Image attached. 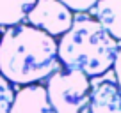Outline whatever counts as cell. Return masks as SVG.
Listing matches in <instances>:
<instances>
[{
  "label": "cell",
  "mask_w": 121,
  "mask_h": 113,
  "mask_svg": "<svg viewBox=\"0 0 121 113\" xmlns=\"http://www.w3.org/2000/svg\"><path fill=\"white\" fill-rule=\"evenodd\" d=\"M114 74H116V83L121 90V44H119V49H117V55H116V60H114Z\"/></svg>",
  "instance_id": "obj_11"
},
{
  "label": "cell",
  "mask_w": 121,
  "mask_h": 113,
  "mask_svg": "<svg viewBox=\"0 0 121 113\" xmlns=\"http://www.w3.org/2000/svg\"><path fill=\"white\" fill-rule=\"evenodd\" d=\"M13 101H14L13 85L0 74V113H9L11 111Z\"/></svg>",
  "instance_id": "obj_9"
},
{
  "label": "cell",
  "mask_w": 121,
  "mask_h": 113,
  "mask_svg": "<svg viewBox=\"0 0 121 113\" xmlns=\"http://www.w3.org/2000/svg\"><path fill=\"white\" fill-rule=\"evenodd\" d=\"M57 41L30 25L9 26L0 39V74L9 83L30 85L57 71Z\"/></svg>",
  "instance_id": "obj_1"
},
{
  "label": "cell",
  "mask_w": 121,
  "mask_h": 113,
  "mask_svg": "<svg viewBox=\"0 0 121 113\" xmlns=\"http://www.w3.org/2000/svg\"><path fill=\"white\" fill-rule=\"evenodd\" d=\"M60 4H64L69 11H89L95 9V5L98 4L100 0H59Z\"/></svg>",
  "instance_id": "obj_10"
},
{
  "label": "cell",
  "mask_w": 121,
  "mask_h": 113,
  "mask_svg": "<svg viewBox=\"0 0 121 113\" xmlns=\"http://www.w3.org/2000/svg\"><path fill=\"white\" fill-rule=\"evenodd\" d=\"M119 44L93 18L73 19V25L57 42L59 60L66 69L100 76L114 65Z\"/></svg>",
  "instance_id": "obj_2"
},
{
  "label": "cell",
  "mask_w": 121,
  "mask_h": 113,
  "mask_svg": "<svg viewBox=\"0 0 121 113\" xmlns=\"http://www.w3.org/2000/svg\"><path fill=\"white\" fill-rule=\"evenodd\" d=\"M30 26L48 35H64L73 25V11L59 0H36L27 14Z\"/></svg>",
  "instance_id": "obj_4"
},
{
  "label": "cell",
  "mask_w": 121,
  "mask_h": 113,
  "mask_svg": "<svg viewBox=\"0 0 121 113\" xmlns=\"http://www.w3.org/2000/svg\"><path fill=\"white\" fill-rule=\"evenodd\" d=\"M89 113H121V90L114 79L91 85Z\"/></svg>",
  "instance_id": "obj_5"
},
{
  "label": "cell",
  "mask_w": 121,
  "mask_h": 113,
  "mask_svg": "<svg viewBox=\"0 0 121 113\" xmlns=\"http://www.w3.org/2000/svg\"><path fill=\"white\" fill-rule=\"evenodd\" d=\"M45 90L55 113H80L89 106L91 81L80 71H55L48 78Z\"/></svg>",
  "instance_id": "obj_3"
},
{
  "label": "cell",
  "mask_w": 121,
  "mask_h": 113,
  "mask_svg": "<svg viewBox=\"0 0 121 113\" xmlns=\"http://www.w3.org/2000/svg\"><path fill=\"white\" fill-rule=\"evenodd\" d=\"M9 113H55L48 101L45 87L27 85L14 94L11 111Z\"/></svg>",
  "instance_id": "obj_6"
},
{
  "label": "cell",
  "mask_w": 121,
  "mask_h": 113,
  "mask_svg": "<svg viewBox=\"0 0 121 113\" xmlns=\"http://www.w3.org/2000/svg\"><path fill=\"white\" fill-rule=\"evenodd\" d=\"M36 0H0V26H14L27 18Z\"/></svg>",
  "instance_id": "obj_8"
},
{
  "label": "cell",
  "mask_w": 121,
  "mask_h": 113,
  "mask_svg": "<svg viewBox=\"0 0 121 113\" xmlns=\"http://www.w3.org/2000/svg\"><path fill=\"white\" fill-rule=\"evenodd\" d=\"M95 18L116 41H121V0H100L95 5Z\"/></svg>",
  "instance_id": "obj_7"
}]
</instances>
